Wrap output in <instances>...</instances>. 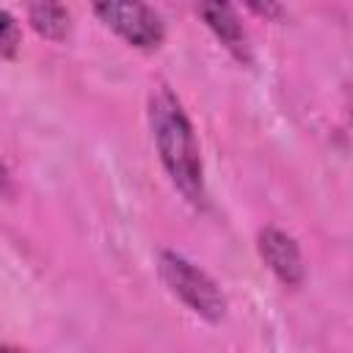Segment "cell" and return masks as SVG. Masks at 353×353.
Here are the masks:
<instances>
[{
  "label": "cell",
  "mask_w": 353,
  "mask_h": 353,
  "mask_svg": "<svg viewBox=\"0 0 353 353\" xmlns=\"http://www.w3.org/2000/svg\"><path fill=\"white\" fill-rule=\"evenodd\" d=\"M146 121H149V135H152L157 160L168 182L193 210H204L207 179H204L201 146L182 99L165 83H157L149 91Z\"/></svg>",
  "instance_id": "cell-1"
},
{
  "label": "cell",
  "mask_w": 353,
  "mask_h": 353,
  "mask_svg": "<svg viewBox=\"0 0 353 353\" xmlns=\"http://www.w3.org/2000/svg\"><path fill=\"white\" fill-rule=\"evenodd\" d=\"M157 276L163 287L199 320L218 325L226 317L229 312L226 292L204 268L190 262L185 254L171 248L157 251Z\"/></svg>",
  "instance_id": "cell-2"
},
{
  "label": "cell",
  "mask_w": 353,
  "mask_h": 353,
  "mask_svg": "<svg viewBox=\"0 0 353 353\" xmlns=\"http://www.w3.org/2000/svg\"><path fill=\"white\" fill-rule=\"evenodd\" d=\"M94 17L127 47L154 52L165 41V22L149 0H88Z\"/></svg>",
  "instance_id": "cell-3"
},
{
  "label": "cell",
  "mask_w": 353,
  "mask_h": 353,
  "mask_svg": "<svg viewBox=\"0 0 353 353\" xmlns=\"http://www.w3.org/2000/svg\"><path fill=\"white\" fill-rule=\"evenodd\" d=\"M193 11L232 61H237L240 66L254 63L251 39H248V30L240 19L234 0H193Z\"/></svg>",
  "instance_id": "cell-4"
},
{
  "label": "cell",
  "mask_w": 353,
  "mask_h": 353,
  "mask_svg": "<svg viewBox=\"0 0 353 353\" xmlns=\"http://www.w3.org/2000/svg\"><path fill=\"white\" fill-rule=\"evenodd\" d=\"M256 256L281 287L298 290L306 281V259L301 243L290 232L279 226H262L256 232Z\"/></svg>",
  "instance_id": "cell-5"
},
{
  "label": "cell",
  "mask_w": 353,
  "mask_h": 353,
  "mask_svg": "<svg viewBox=\"0 0 353 353\" xmlns=\"http://www.w3.org/2000/svg\"><path fill=\"white\" fill-rule=\"evenodd\" d=\"M30 30L52 44H63L72 30V14L63 0H22Z\"/></svg>",
  "instance_id": "cell-6"
},
{
  "label": "cell",
  "mask_w": 353,
  "mask_h": 353,
  "mask_svg": "<svg viewBox=\"0 0 353 353\" xmlns=\"http://www.w3.org/2000/svg\"><path fill=\"white\" fill-rule=\"evenodd\" d=\"M19 50H22V25L6 8L3 11V22H0V58L11 63V61H17Z\"/></svg>",
  "instance_id": "cell-7"
},
{
  "label": "cell",
  "mask_w": 353,
  "mask_h": 353,
  "mask_svg": "<svg viewBox=\"0 0 353 353\" xmlns=\"http://www.w3.org/2000/svg\"><path fill=\"white\" fill-rule=\"evenodd\" d=\"M240 6H245L254 17H259V19H265V22H281L284 19V6H281V0H237Z\"/></svg>",
  "instance_id": "cell-8"
},
{
  "label": "cell",
  "mask_w": 353,
  "mask_h": 353,
  "mask_svg": "<svg viewBox=\"0 0 353 353\" xmlns=\"http://www.w3.org/2000/svg\"><path fill=\"white\" fill-rule=\"evenodd\" d=\"M347 113H350V124H353V91H350V102H347Z\"/></svg>",
  "instance_id": "cell-9"
}]
</instances>
